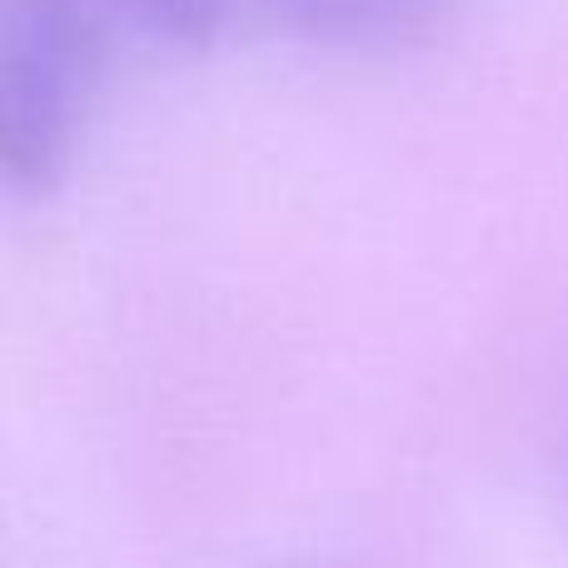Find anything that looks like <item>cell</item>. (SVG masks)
Listing matches in <instances>:
<instances>
[{"label":"cell","instance_id":"3","mask_svg":"<svg viewBox=\"0 0 568 568\" xmlns=\"http://www.w3.org/2000/svg\"><path fill=\"white\" fill-rule=\"evenodd\" d=\"M115 50H200L240 16L235 0H70Z\"/></svg>","mask_w":568,"mask_h":568},{"label":"cell","instance_id":"1","mask_svg":"<svg viewBox=\"0 0 568 568\" xmlns=\"http://www.w3.org/2000/svg\"><path fill=\"white\" fill-rule=\"evenodd\" d=\"M115 55L70 0H0V155L16 185L65 170Z\"/></svg>","mask_w":568,"mask_h":568},{"label":"cell","instance_id":"2","mask_svg":"<svg viewBox=\"0 0 568 568\" xmlns=\"http://www.w3.org/2000/svg\"><path fill=\"white\" fill-rule=\"evenodd\" d=\"M240 16L329 50H404L424 40L454 0H235Z\"/></svg>","mask_w":568,"mask_h":568}]
</instances>
